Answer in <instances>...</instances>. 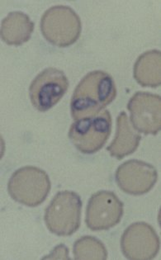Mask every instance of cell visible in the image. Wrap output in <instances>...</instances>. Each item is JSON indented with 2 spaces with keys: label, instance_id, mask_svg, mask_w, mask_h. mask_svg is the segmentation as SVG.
<instances>
[{
  "label": "cell",
  "instance_id": "obj_1",
  "mask_svg": "<svg viewBox=\"0 0 161 260\" xmlns=\"http://www.w3.org/2000/svg\"><path fill=\"white\" fill-rule=\"evenodd\" d=\"M117 96L113 77L103 71H91L78 84L71 98L74 120L92 117L106 108Z\"/></svg>",
  "mask_w": 161,
  "mask_h": 260
},
{
  "label": "cell",
  "instance_id": "obj_2",
  "mask_svg": "<svg viewBox=\"0 0 161 260\" xmlns=\"http://www.w3.org/2000/svg\"><path fill=\"white\" fill-rule=\"evenodd\" d=\"M51 187L48 174L35 166L16 170L8 183V192L12 199L30 207L41 205L47 199Z\"/></svg>",
  "mask_w": 161,
  "mask_h": 260
},
{
  "label": "cell",
  "instance_id": "obj_3",
  "mask_svg": "<svg viewBox=\"0 0 161 260\" xmlns=\"http://www.w3.org/2000/svg\"><path fill=\"white\" fill-rule=\"evenodd\" d=\"M42 35L54 46L67 47L80 38L82 24L72 8L55 5L45 12L40 23Z\"/></svg>",
  "mask_w": 161,
  "mask_h": 260
},
{
  "label": "cell",
  "instance_id": "obj_4",
  "mask_svg": "<svg viewBox=\"0 0 161 260\" xmlns=\"http://www.w3.org/2000/svg\"><path fill=\"white\" fill-rule=\"evenodd\" d=\"M82 201L76 192H57L45 212L47 229L58 236H71L80 226Z\"/></svg>",
  "mask_w": 161,
  "mask_h": 260
},
{
  "label": "cell",
  "instance_id": "obj_5",
  "mask_svg": "<svg viewBox=\"0 0 161 260\" xmlns=\"http://www.w3.org/2000/svg\"><path fill=\"white\" fill-rule=\"evenodd\" d=\"M112 131V117L108 111L97 116L76 120L69 131V137L78 150L93 154L101 150Z\"/></svg>",
  "mask_w": 161,
  "mask_h": 260
},
{
  "label": "cell",
  "instance_id": "obj_6",
  "mask_svg": "<svg viewBox=\"0 0 161 260\" xmlns=\"http://www.w3.org/2000/svg\"><path fill=\"white\" fill-rule=\"evenodd\" d=\"M69 80L63 71L50 67L36 76L29 88V96L34 108L47 112L53 108L66 94Z\"/></svg>",
  "mask_w": 161,
  "mask_h": 260
},
{
  "label": "cell",
  "instance_id": "obj_7",
  "mask_svg": "<svg viewBox=\"0 0 161 260\" xmlns=\"http://www.w3.org/2000/svg\"><path fill=\"white\" fill-rule=\"evenodd\" d=\"M123 216V203L111 191H99L91 196L86 208L85 223L93 232L108 231Z\"/></svg>",
  "mask_w": 161,
  "mask_h": 260
},
{
  "label": "cell",
  "instance_id": "obj_8",
  "mask_svg": "<svg viewBox=\"0 0 161 260\" xmlns=\"http://www.w3.org/2000/svg\"><path fill=\"white\" fill-rule=\"evenodd\" d=\"M121 249L128 259H152L159 253V236L147 223H133L121 236Z\"/></svg>",
  "mask_w": 161,
  "mask_h": 260
},
{
  "label": "cell",
  "instance_id": "obj_9",
  "mask_svg": "<svg viewBox=\"0 0 161 260\" xmlns=\"http://www.w3.org/2000/svg\"><path fill=\"white\" fill-rule=\"evenodd\" d=\"M115 179L124 192L134 196L147 193L158 179L157 170L152 165L139 159H129L117 168Z\"/></svg>",
  "mask_w": 161,
  "mask_h": 260
},
{
  "label": "cell",
  "instance_id": "obj_10",
  "mask_svg": "<svg viewBox=\"0 0 161 260\" xmlns=\"http://www.w3.org/2000/svg\"><path fill=\"white\" fill-rule=\"evenodd\" d=\"M133 126L145 135H156L160 131L161 98L148 92H137L127 104Z\"/></svg>",
  "mask_w": 161,
  "mask_h": 260
},
{
  "label": "cell",
  "instance_id": "obj_11",
  "mask_svg": "<svg viewBox=\"0 0 161 260\" xmlns=\"http://www.w3.org/2000/svg\"><path fill=\"white\" fill-rule=\"evenodd\" d=\"M141 140V135L131 124L126 113L121 112L117 117L116 136L107 150L109 151L111 156L117 159H123L137 150Z\"/></svg>",
  "mask_w": 161,
  "mask_h": 260
},
{
  "label": "cell",
  "instance_id": "obj_12",
  "mask_svg": "<svg viewBox=\"0 0 161 260\" xmlns=\"http://www.w3.org/2000/svg\"><path fill=\"white\" fill-rule=\"evenodd\" d=\"M34 30V22L27 14L14 11L3 19L0 35L7 44L20 46L31 38Z\"/></svg>",
  "mask_w": 161,
  "mask_h": 260
},
{
  "label": "cell",
  "instance_id": "obj_13",
  "mask_svg": "<svg viewBox=\"0 0 161 260\" xmlns=\"http://www.w3.org/2000/svg\"><path fill=\"white\" fill-rule=\"evenodd\" d=\"M160 51L155 49L145 51L137 58L133 75L141 86L157 88L160 85Z\"/></svg>",
  "mask_w": 161,
  "mask_h": 260
},
{
  "label": "cell",
  "instance_id": "obj_14",
  "mask_svg": "<svg viewBox=\"0 0 161 260\" xmlns=\"http://www.w3.org/2000/svg\"><path fill=\"white\" fill-rule=\"evenodd\" d=\"M75 259L105 260L108 258L106 247L99 239L93 236H83L74 244Z\"/></svg>",
  "mask_w": 161,
  "mask_h": 260
},
{
  "label": "cell",
  "instance_id": "obj_15",
  "mask_svg": "<svg viewBox=\"0 0 161 260\" xmlns=\"http://www.w3.org/2000/svg\"><path fill=\"white\" fill-rule=\"evenodd\" d=\"M67 255H69V250L67 247L65 245H59L54 249L53 252L49 255L48 258H57V256H65L67 259L69 258Z\"/></svg>",
  "mask_w": 161,
  "mask_h": 260
}]
</instances>
